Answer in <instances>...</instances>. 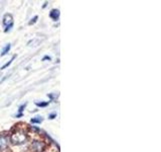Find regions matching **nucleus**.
Here are the masks:
<instances>
[{
    "mask_svg": "<svg viewBox=\"0 0 161 152\" xmlns=\"http://www.w3.org/2000/svg\"><path fill=\"white\" fill-rule=\"evenodd\" d=\"M14 129H16L15 127ZM9 140H10V143H12L13 145L24 144V143H26L27 140H28V135H27V132L24 131V129L18 128L16 129V131L12 132V133L9 135Z\"/></svg>",
    "mask_w": 161,
    "mask_h": 152,
    "instance_id": "nucleus-1",
    "label": "nucleus"
},
{
    "mask_svg": "<svg viewBox=\"0 0 161 152\" xmlns=\"http://www.w3.org/2000/svg\"><path fill=\"white\" fill-rule=\"evenodd\" d=\"M48 147V144L43 140H34L31 142L29 149L32 152H43Z\"/></svg>",
    "mask_w": 161,
    "mask_h": 152,
    "instance_id": "nucleus-2",
    "label": "nucleus"
},
{
    "mask_svg": "<svg viewBox=\"0 0 161 152\" xmlns=\"http://www.w3.org/2000/svg\"><path fill=\"white\" fill-rule=\"evenodd\" d=\"M10 140L9 135L8 134H1L0 135V151L7 150L8 146H9Z\"/></svg>",
    "mask_w": 161,
    "mask_h": 152,
    "instance_id": "nucleus-3",
    "label": "nucleus"
},
{
    "mask_svg": "<svg viewBox=\"0 0 161 152\" xmlns=\"http://www.w3.org/2000/svg\"><path fill=\"white\" fill-rule=\"evenodd\" d=\"M3 26L5 27L4 32L7 33L11 29V27L13 26V18L11 14H5L3 18Z\"/></svg>",
    "mask_w": 161,
    "mask_h": 152,
    "instance_id": "nucleus-4",
    "label": "nucleus"
},
{
    "mask_svg": "<svg viewBox=\"0 0 161 152\" xmlns=\"http://www.w3.org/2000/svg\"><path fill=\"white\" fill-rule=\"evenodd\" d=\"M49 17L51 19H54V21L59 20L60 18V10L59 9H52L51 12H49Z\"/></svg>",
    "mask_w": 161,
    "mask_h": 152,
    "instance_id": "nucleus-5",
    "label": "nucleus"
},
{
    "mask_svg": "<svg viewBox=\"0 0 161 152\" xmlns=\"http://www.w3.org/2000/svg\"><path fill=\"white\" fill-rule=\"evenodd\" d=\"M10 48H11L10 44H7V45L5 46L3 49H2V51H1V56H4V55H6L8 52L10 51Z\"/></svg>",
    "mask_w": 161,
    "mask_h": 152,
    "instance_id": "nucleus-6",
    "label": "nucleus"
},
{
    "mask_svg": "<svg viewBox=\"0 0 161 152\" xmlns=\"http://www.w3.org/2000/svg\"><path fill=\"white\" fill-rule=\"evenodd\" d=\"M41 122H42V119H41V117H35L31 119V123L32 124H40Z\"/></svg>",
    "mask_w": 161,
    "mask_h": 152,
    "instance_id": "nucleus-7",
    "label": "nucleus"
},
{
    "mask_svg": "<svg viewBox=\"0 0 161 152\" xmlns=\"http://www.w3.org/2000/svg\"><path fill=\"white\" fill-rule=\"evenodd\" d=\"M15 58H16V55H13V56H12V58H11V60L9 61V62H7V63H6V64H5V65H3V66H2V67H1V69H5L6 67H8V66H9V65L11 64V63H12V61L14 60Z\"/></svg>",
    "mask_w": 161,
    "mask_h": 152,
    "instance_id": "nucleus-8",
    "label": "nucleus"
},
{
    "mask_svg": "<svg viewBox=\"0 0 161 152\" xmlns=\"http://www.w3.org/2000/svg\"><path fill=\"white\" fill-rule=\"evenodd\" d=\"M49 101H45V103H35V104H37V107H44L46 106H48Z\"/></svg>",
    "mask_w": 161,
    "mask_h": 152,
    "instance_id": "nucleus-9",
    "label": "nucleus"
},
{
    "mask_svg": "<svg viewBox=\"0 0 161 152\" xmlns=\"http://www.w3.org/2000/svg\"><path fill=\"white\" fill-rule=\"evenodd\" d=\"M25 107H26V104H21L20 107H19V113H20V114H22V112H23V110L25 109Z\"/></svg>",
    "mask_w": 161,
    "mask_h": 152,
    "instance_id": "nucleus-10",
    "label": "nucleus"
},
{
    "mask_svg": "<svg viewBox=\"0 0 161 152\" xmlns=\"http://www.w3.org/2000/svg\"><path fill=\"white\" fill-rule=\"evenodd\" d=\"M37 16H34V17H33V19H31V21H30V23H29V24L34 23L35 21H37Z\"/></svg>",
    "mask_w": 161,
    "mask_h": 152,
    "instance_id": "nucleus-11",
    "label": "nucleus"
},
{
    "mask_svg": "<svg viewBox=\"0 0 161 152\" xmlns=\"http://www.w3.org/2000/svg\"><path fill=\"white\" fill-rule=\"evenodd\" d=\"M55 117H57V114H55V113H54V114H51V115L48 116L49 119H54Z\"/></svg>",
    "mask_w": 161,
    "mask_h": 152,
    "instance_id": "nucleus-12",
    "label": "nucleus"
},
{
    "mask_svg": "<svg viewBox=\"0 0 161 152\" xmlns=\"http://www.w3.org/2000/svg\"><path fill=\"white\" fill-rule=\"evenodd\" d=\"M44 60H51V57H48V56H45V57H43L42 61H44Z\"/></svg>",
    "mask_w": 161,
    "mask_h": 152,
    "instance_id": "nucleus-13",
    "label": "nucleus"
},
{
    "mask_svg": "<svg viewBox=\"0 0 161 152\" xmlns=\"http://www.w3.org/2000/svg\"><path fill=\"white\" fill-rule=\"evenodd\" d=\"M19 117H22V114H18L17 116H16V118H19Z\"/></svg>",
    "mask_w": 161,
    "mask_h": 152,
    "instance_id": "nucleus-14",
    "label": "nucleus"
}]
</instances>
